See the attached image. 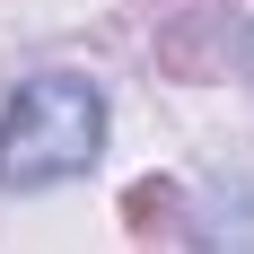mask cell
Returning <instances> with one entry per match:
<instances>
[{
	"instance_id": "cell-1",
	"label": "cell",
	"mask_w": 254,
	"mask_h": 254,
	"mask_svg": "<svg viewBox=\"0 0 254 254\" xmlns=\"http://www.w3.org/2000/svg\"><path fill=\"white\" fill-rule=\"evenodd\" d=\"M97 149H105L97 79L44 70V79H26L18 97H9V114H0V184H18V193H44V184L88 176Z\"/></svg>"
}]
</instances>
